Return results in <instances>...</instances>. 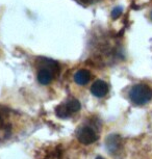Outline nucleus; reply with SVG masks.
I'll return each instance as SVG.
<instances>
[{
	"label": "nucleus",
	"instance_id": "obj_1",
	"mask_svg": "<svg viewBox=\"0 0 152 159\" xmlns=\"http://www.w3.org/2000/svg\"><path fill=\"white\" fill-rule=\"evenodd\" d=\"M37 78L43 85H47L53 81L59 72V66L55 61L40 57L37 59Z\"/></svg>",
	"mask_w": 152,
	"mask_h": 159
},
{
	"label": "nucleus",
	"instance_id": "obj_2",
	"mask_svg": "<svg viewBox=\"0 0 152 159\" xmlns=\"http://www.w3.org/2000/svg\"><path fill=\"white\" fill-rule=\"evenodd\" d=\"M17 121L18 115L14 110L0 105V143L5 142L13 135Z\"/></svg>",
	"mask_w": 152,
	"mask_h": 159
},
{
	"label": "nucleus",
	"instance_id": "obj_3",
	"mask_svg": "<svg viewBox=\"0 0 152 159\" xmlns=\"http://www.w3.org/2000/svg\"><path fill=\"white\" fill-rule=\"evenodd\" d=\"M129 98L132 103L144 105L152 99V89L146 84H136L130 89Z\"/></svg>",
	"mask_w": 152,
	"mask_h": 159
},
{
	"label": "nucleus",
	"instance_id": "obj_4",
	"mask_svg": "<svg viewBox=\"0 0 152 159\" xmlns=\"http://www.w3.org/2000/svg\"><path fill=\"white\" fill-rule=\"evenodd\" d=\"M98 134L90 126H82L77 131V139L83 145H90L98 139Z\"/></svg>",
	"mask_w": 152,
	"mask_h": 159
},
{
	"label": "nucleus",
	"instance_id": "obj_5",
	"mask_svg": "<svg viewBox=\"0 0 152 159\" xmlns=\"http://www.w3.org/2000/svg\"><path fill=\"white\" fill-rule=\"evenodd\" d=\"M91 92L94 96L98 98L104 97L107 93H108V85L103 80H96L91 88Z\"/></svg>",
	"mask_w": 152,
	"mask_h": 159
},
{
	"label": "nucleus",
	"instance_id": "obj_6",
	"mask_svg": "<svg viewBox=\"0 0 152 159\" xmlns=\"http://www.w3.org/2000/svg\"><path fill=\"white\" fill-rule=\"evenodd\" d=\"M121 137L119 135H109L106 139V147L109 152L116 154L121 149Z\"/></svg>",
	"mask_w": 152,
	"mask_h": 159
},
{
	"label": "nucleus",
	"instance_id": "obj_7",
	"mask_svg": "<svg viewBox=\"0 0 152 159\" xmlns=\"http://www.w3.org/2000/svg\"><path fill=\"white\" fill-rule=\"evenodd\" d=\"M91 79V73L88 70H85V69H81V70H78L74 75V81H75L77 84L79 85H85Z\"/></svg>",
	"mask_w": 152,
	"mask_h": 159
},
{
	"label": "nucleus",
	"instance_id": "obj_8",
	"mask_svg": "<svg viewBox=\"0 0 152 159\" xmlns=\"http://www.w3.org/2000/svg\"><path fill=\"white\" fill-rule=\"evenodd\" d=\"M55 113H56V116L61 119H67L71 116V113L66 104H59L55 108Z\"/></svg>",
	"mask_w": 152,
	"mask_h": 159
},
{
	"label": "nucleus",
	"instance_id": "obj_9",
	"mask_svg": "<svg viewBox=\"0 0 152 159\" xmlns=\"http://www.w3.org/2000/svg\"><path fill=\"white\" fill-rule=\"evenodd\" d=\"M66 105L71 115L77 112L80 109V103H79V101H77V100H70L69 102H67Z\"/></svg>",
	"mask_w": 152,
	"mask_h": 159
},
{
	"label": "nucleus",
	"instance_id": "obj_10",
	"mask_svg": "<svg viewBox=\"0 0 152 159\" xmlns=\"http://www.w3.org/2000/svg\"><path fill=\"white\" fill-rule=\"evenodd\" d=\"M121 14H122V8L121 7H116L112 11V17L114 18V19H117V18L120 17Z\"/></svg>",
	"mask_w": 152,
	"mask_h": 159
},
{
	"label": "nucleus",
	"instance_id": "obj_11",
	"mask_svg": "<svg viewBox=\"0 0 152 159\" xmlns=\"http://www.w3.org/2000/svg\"><path fill=\"white\" fill-rule=\"evenodd\" d=\"M76 1L83 5H90L93 3H96V2H98L99 0H76Z\"/></svg>",
	"mask_w": 152,
	"mask_h": 159
},
{
	"label": "nucleus",
	"instance_id": "obj_12",
	"mask_svg": "<svg viewBox=\"0 0 152 159\" xmlns=\"http://www.w3.org/2000/svg\"><path fill=\"white\" fill-rule=\"evenodd\" d=\"M96 159H104V158H102V157H97Z\"/></svg>",
	"mask_w": 152,
	"mask_h": 159
},
{
	"label": "nucleus",
	"instance_id": "obj_13",
	"mask_svg": "<svg viewBox=\"0 0 152 159\" xmlns=\"http://www.w3.org/2000/svg\"><path fill=\"white\" fill-rule=\"evenodd\" d=\"M150 17H151V19H152V11H151V15H150Z\"/></svg>",
	"mask_w": 152,
	"mask_h": 159
}]
</instances>
